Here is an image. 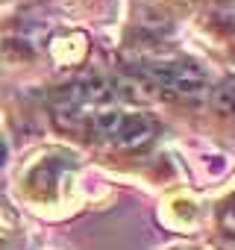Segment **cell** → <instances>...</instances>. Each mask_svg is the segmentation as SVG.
<instances>
[{
	"label": "cell",
	"mask_w": 235,
	"mask_h": 250,
	"mask_svg": "<svg viewBox=\"0 0 235 250\" xmlns=\"http://www.w3.org/2000/svg\"><path fill=\"white\" fill-rule=\"evenodd\" d=\"M144 74L159 85L162 94H176V97H194L206 88V71L185 59V56H176V59H156L144 68Z\"/></svg>",
	"instance_id": "1"
},
{
	"label": "cell",
	"mask_w": 235,
	"mask_h": 250,
	"mask_svg": "<svg viewBox=\"0 0 235 250\" xmlns=\"http://www.w3.org/2000/svg\"><path fill=\"white\" fill-rule=\"evenodd\" d=\"M212 103H215V109H217V112H223V115H232V118H235V77L223 80V83L215 88Z\"/></svg>",
	"instance_id": "5"
},
{
	"label": "cell",
	"mask_w": 235,
	"mask_h": 250,
	"mask_svg": "<svg viewBox=\"0 0 235 250\" xmlns=\"http://www.w3.org/2000/svg\"><path fill=\"white\" fill-rule=\"evenodd\" d=\"M50 53L59 65H77L88 53V36L85 33H68L50 44Z\"/></svg>",
	"instance_id": "4"
},
{
	"label": "cell",
	"mask_w": 235,
	"mask_h": 250,
	"mask_svg": "<svg viewBox=\"0 0 235 250\" xmlns=\"http://www.w3.org/2000/svg\"><path fill=\"white\" fill-rule=\"evenodd\" d=\"M156 136V124L150 115L144 112H124L121 124H118V130L112 136V145L121 147V150H138L144 145H150Z\"/></svg>",
	"instance_id": "2"
},
{
	"label": "cell",
	"mask_w": 235,
	"mask_h": 250,
	"mask_svg": "<svg viewBox=\"0 0 235 250\" xmlns=\"http://www.w3.org/2000/svg\"><path fill=\"white\" fill-rule=\"evenodd\" d=\"M112 94L121 97V100H130V103H153V100L165 97V94L159 91V85H156L144 71L118 77V80L112 83Z\"/></svg>",
	"instance_id": "3"
}]
</instances>
